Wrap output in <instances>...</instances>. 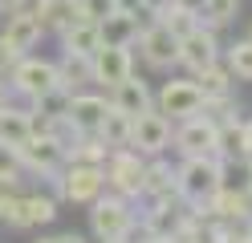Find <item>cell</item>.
Wrapping results in <instances>:
<instances>
[{
	"label": "cell",
	"mask_w": 252,
	"mask_h": 243,
	"mask_svg": "<svg viewBox=\"0 0 252 243\" xmlns=\"http://www.w3.org/2000/svg\"><path fill=\"white\" fill-rule=\"evenodd\" d=\"M175 187L187 203L208 207L212 194L224 187V166H220V158H187L175 170Z\"/></svg>",
	"instance_id": "1"
},
{
	"label": "cell",
	"mask_w": 252,
	"mask_h": 243,
	"mask_svg": "<svg viewBox=\"0 0 252 243\" xmlns=\"http://www.w3.org/2000/svg\"><path fill=\"white\" fill-rule=\"evenodd\" d=\"M143 154H134L130 146L122 150H110L106 162H102V174H106V187H114L122 199L126 194H143Z\"/></svg>",
	"instance_id": "2"
},
{
	"label": "cell",
	"mask_w": 252,
	"mask_h": 243,
	"mask_svg": "<svg viewBox=\"0 0 252 243\" xmlns=\"http://www.w3.org/2000/svg\"><path fill=\"white\" fill-rule=\"evenodd\" d=\"M90 219H94V231H98L102 243H118L130 235V227H134V215H130V207H126V199H94L90 203Z\"/></svg>",
	"instance_id": "3"
},
{
	"label": "cell",
	"mask_w": 252,
	"mask_h": 243,
	"mask_svg": "<svg viewBox=\"0 0 252 243\" xmlns=\"http://www.w3.org/2000/svg\"><path fill=\"white\" fill-rule=\"evenodd\" d=\"M175 142L187 158H216L220 150V126L208 113H195V118H183V126L175 130Z\"/></svg>",
	"instance_id": "4"
},
{
	"label": "cell",
	"mask_w": 252,
	"mask_h": 243,
	"mask_svg": "<svg viewBox=\"0 0 252 243\" xmlns=\"http://www.w3.org/2000/svg\"><path fill=\"white\" fill-rule=\"evenodd\" d=\"M171 146V118H163L159 109H147L130 118V150L134 154H163Z\"/></svg>",
	"instance_id": "5"
},
{
	"label": "cell",
	"mask_w": 252,
	"mask_h": 243,
	"mask_svg": "<svg viewBox=\"0 0 252 243\" xmlns=\"http://www.w3.org/2000/svg\"><path fill=\"white\" fill-rule=\"evenodd\" d=\"M8 77H12V89L25 93V97H41V93H49V89H57V85H61L57 65L37 61V57H21V61L8 69Z\"/></svg>",
	"instance_id": "6"
},
{
	"label": "cell",
	"mask_w": 252,
	"mask_h": 243,
	"mask_svg": "<svg viewBox=\"0 0 252 243\" xmlns=\"http://www.w3.org/2000/svg\"><path fill=\"white\" fill-rule=\"evenodd\" d=\"M57 174H61V194L69 203H94L102 194V187H106L102 166H90V162H69Z\"/></svg>",
	"instance_id": "7"
},
{
	"label": "cell",
	"mask_w": 252,
	"mask_h": 243,
	"mask_svg": "<svg viewBox=\"0 0 252 243\" xmlns=\"http://www.w3.org/2000/svg\"><path fill=\"white\" fill-rule=\"evenodd\" d=\"M130 73H134V57H130V49H122V45H102L98 53L90 57V81H98L106 89H114L118 81H126Z\"/></svg>",
	"instance_id": "8"
},
{
	"label": "cell",
	"mask_w": 252,
	"mask_h": 243,
	"mask_svg": "<svg viewBox=\"0 0 252 243\" xmlns=\"http://www.w3.org/2000/svg\"><path fill=\"white\" fill-rule=\"evenodd\" d=\"M203 109V93L195 81H167L163 93H159V113L171 122H183V118H195Z\"/></svg>",
	"instance_id": "9"
},
{
	"label": "cell",
	"mask_w": 252,
	"mask_h": 243,
	"mask_svg": "<svg viewBox=\"0 0 252 243\" xmlns=\"http://www.w3.org/2000/svg\"><path fill=\"white\" fill-rule=\"evenodd\" d=\"M41 32H45V28H41V21H37V12H33V8H17V12L4 16V32H0V41H4L8 53L25 57L29 49L41 41Z\"/></svg>",
	"instance_id": "10"
},
{
	"label": "cell",
	"mask_w": 252,
	"mask_h": 243,
	"mask_svg": "<svg viewBox=\"0 0 252 243\" xmlns=\"http://www.w3.org/2000/svg\"><path fill=\"white\" fill-rule=\"evenodd\" d=\"M216 61H220L216 28L199 25V28H191V32H187V37H179V65H187L191 73L208 69V65H216Z\"/></svg>",
	"instance_id": "11"
},
{
	"label": "cell",
	"mask_w": 252,
	"mask_h": 243,
	"mask_svg": "<svg viewBox=\"0 0 252 243\" xmlns=\"http://www.w3.org/2000/svg\"><path fill=\"white\" fill-rule=\"evenodd\" d=\"M138 45H143L147 65H155V69H171V65H179V37L171 28H163L159 21L138 32Z\"/></svg>",
	"instance_id": "12"
},
{
	"label": "cell",
	"mask_w": 252,
	"mask_h": 243,
	"mask_svg": "<svg viewBox=\"0 0 252 243\" xmlns=\"http://www.w3.org/2000/svg\"><path fill=\"white\" fill-rule=\"evenodd\" d=\"M17 154H21V166L37 174H57L65 166V150L57 138H29L25 146H17Z\"/></svg>",
	"instance_id": "13"
},
{
	"label": "cell",
	"mask_w": 252,
	"mask_h": 243,
	"mask_svg": "<svg viewBox=\"0 0 252 243\" xmlns=\"http://www.w3.org/2000/svg\"><path fill=\"white\" fill-rule=\"evenodd\" d=\"M106 109H110V102H106V97H98V93H69L65 122L77 130V134H98Z\"/></svg>",
	"instance_id": "14"
},
{
	"label": "cell",
	"mask_w": 252,
	"mask_h": 243,
	"mask_svg": "<svg viewBox=\"0 0 252 243\" xmlns=\"http://www.w3.org/2000/svg\"><path fill=\"white\" fill-rule=\"evenodd\" d=\"M110 106H114L118 113H126V118H138V113H147L151 109V89H147V81H138L134 73L118 81L114 89H110Z\"/></svg>",
	"instance_id": "15"
},
{
	"label": "cell",
	"mask_w": 252,
	"mask_h": 243,
	"mask_svg": "<svg viewBox=\"0 0 252 243\" xmlns=\"http://www.w3.org/2000/svg\"><path fill=\"white\" fill-rule=\"evenodd\" d=\"M187 223H191V215L171 203H155V211L147 215V235L151 239H183Z\"/></svg>",
	"instance_id": "16"
},
{
	"label": "cell",
	"mask_w": 252,
	"mask_h": 243,
	"mask_svg": "<svg viewBox=\"0 0 252 243\" xmlns=\"http://www.w3.org/2000/svg\"><path fill=\"white\" fill-rule=\"evenodd\" d=\"M138 21H134V12L130 8H114L106 16V21H98V37H102V45H122V49H130L134 41H138Z\"/></svg>",
	"instance_id": "17"
},
{
	"label": "cell",
	"mask_w": 252,
	"mask_h": 243,
	"mask_svg": "<svg viewBox=\"0 0 252 243\" xmlns=\"http://www.w3.org/2000/svg\"><path fill=\"white\" fill-rule=\"evenodd\" d=\"M143 194H151L155 203H171V199H179L175 170H171L167 162H151V166H143Z\"/></svg>",
	"instance_id": "18"
},
{
	"label": "cell",
	"mask_w": 252,
	"mask_h": 243,
	"mask_svg": "<svg viewBox=\"0 0 252 243\" xmlns=\"http://www.w3.org/2000/svg\"><path fill=\"white\" fill-rule=\"evenodd\" d=\"M41 28H53V32H65L73 21H82L77 16V0H37L33 4Z\"/></svg>",
	"instance_id": "19"
},
{
	"label": "cell",
	"mask_w": 252,
	"mask_h": 243,
	"mask_svg": "<svg viewBox=\"0 0 252 243\" xmlns=\"http://www.w3.org/2000/svg\"><path fill=\"white\" fill-rule=\"evenodd\" d=\"M195 85H199V93H203V102H220V97H232V69L228 65H208V69H199L195 77Z\"/></svg>",
	"instance_id": "20"
},
{
	"label": "cell",
	"mask_w": 252,
	"mask_h": 243,
	"mask_svg": "<svg viewBox=\"0 0 252 243\" xmlns=\"http://www.w3.org/2000/svg\"><path fill=\"white\" fill-rule=\"evenodd\" d=\"M61 37H65V53H77V57H94L102 49V37H98L94 21H73Z\"/></svg>",
	"instance_id": "21"
},
{
	"label": "cell",
	"mask_w": 252,
	"mask_h": 243,
	"mask_svg": "<svg viewBox=\"0 0 252 243\" xmlns=\"http://www.w3.org/2000/svg\"><path fill=\"white\" fill-rule=\"evenodd\" d=\"M29 138H33V130H29V109H12L4 106L0 109V146H25Z\"/></svg>",
	"instance_id": "22"
},
{
	"label": "cell",
	"mask_w": 252,
	"mask_h": 243,
	"mask_svg": "<svg viewBox=\"0 0 252 243\" xmlns=\"http://www.w3.org/2000/svg\"><path fill=\"white\" fill-rule=\"evenodd\" d=\"M159 25L171 28L175 37H187L191 28H199V12L191 4H175V0H163L159 4Z\"/></svg>",
	"instance_id": "23"
},
{
	"label": "cell",
	"mask_w": 252,
	"mask_h": 243,
	"mask_svg": "<svg viewBox=\"0 0 252 243\" xmlns=\"http://www.w3.org/2000/svg\"><path fill=\"white\" fill-rule=\"evenodd\" d=\"M98 142L106 146V150H122V146H130V118L110 106L106 118H102V126H98Z\"/></svg>",
	"instance_id": "24"
},
{
	"label": "cell",
	"mask_w": 252,
	"mask_h": 243,
	"mask_svg": "<svg viewBox=\"0 0 252 243\" xmlns=\"http://www.w3.org/2000/svg\"><path fill=\"white\" fill-rule=\"evenodd\" d=\"M236 4H240V0H199V4H195V12H199V25H208V28L228 25L232 16H236Z\"/></svg>",
	"instance_id": "25"
},
{
	"label": "cell",
	"mask_w": 252,
	"mask_h": 243,
	"mask_svg": "<svg viewBox=\"0 0 252 243\" xmlns=\"http://www.w3.org/2000/svg\"><path fill=\"white\" fill-rule=\"evenodd\" d=\"M57 77H61V85L73 93V85H86V81H90V57L65 53V57H61V65H57Z\"/></svg>",
	"instance_id": "26"
},
{
	"label": "cell",
	"mask_w": 252,
	"mask_h": 243,
	"mask_svg": "<svg viewBox=\"0 0 252 243\" xmlns=\"http://www.w3.org/2000/svg\"><path fill=\"white\" fill-rule=\"evenodd\" d=\"M25 215H29V227L53 223L57 219V199H53V194H29V199H25Z\"/></svg>",
	"instance_id": "27"
},
{
	"label": "cell",
	"mask_w": 252,
	"mask_h": 243,
	"mask_svg": "<svg viewBox=\"0 0 252 243\" xmlns=\"http://www.w3.org/2000/svg\"><path fill=\"white\" fill-rule=\"evenodd\" d=\"M0 223H4V227H29V215H25V199H21V194L0 190Z\"/></svg>",
	"instance_id": "28"
},
{
	"label": "cell",
	"mask_w": 252,
	"mask_h": 243,
	"mask_svg": "<svg viewBox=\"0 0 252 243\" xmlns=\"http://www.w3.org/2000/svg\"><path fill=\"white\" fill-rule=\"evenodd\" d=\"M228 69H232V77L252 81V41H236L228 49Z\"/></svg>",
	"instance_id": "29"
},
{
	"label": "cell",
	"mask_w": 252,
	"mask_h": 243,
	"mask_svg": "<svg viewBox=\"0 0 252 243\" xmlns=\"http://www.w3.org/2000/svg\"><path fill=\"white\" fill-rule=\"evenodd\" d=\"M114 8H122V0H77V16H82V21H106L110 12Z\"/></svg>",
	"instance_id": "30"
},
{
	"label": "cell",
	"mask_w": 252,
	"mask_h": 243,
	"mask_svg": "<svg viewBox=\"0 0 252 243\" xmlns=\"http://www.w3.org/2000/svg\"><path fill=\"white\" fill-rule=\"evenodd\" d=\"M21 154L12 150V146H0V187H12L21 178Z\"/></svg>",
	"instance_id": "31"
},
{
	"label": "cell",
	"mask_w": 252,
	"mask_h": 243,
	"mask_svg": "<svg viewBox=\"0 0 252 243\" xmlns=\"http://www.w3.org/2000/svg\"><path fill=\"white\" fill-rule=\"evenodd\" d=\"M17 61H21V57H17V53H8V49H4V41H0V77H4Z\"/></svg>",
	"instance_id": "32"
},
{
	"label": "cell",
	"mask_w": 252,
	"mask_h": 243,
	"mask_svg": "<svg viewBox=\"0 0 252 243\" xmlns=\"http://www.w3.org/2000/svg\"><path fill=\"white\" fill-rule=\"evenodd\" d=\"M17 8H25V0H0V12H4V16L17 12Z\"/></svg>",
	"instance_id": "33"
},
{
	"label": "cell",
	"mask_w": 252,
	"mask_h": 243,
	"mask_svg": "<svg viewBox=\"0 0 252 243\" xmlns=\"http://www.w3.org/2000/svg\"><path fill=\"white\" fill-rule=\"evenodd\" d=\"M4 106H8V81L0 77V109H4Z\"/></svg>",
	"instance_id": "34"
},
{
	"label": "cell",
	"mask_w": 252,
	"mask_h": 243,
	"mask_svg": "<svg viewBox=\"0 0 252 243\" xmlns=\"http://www.w3.org/2000/svg\"><path fill=\"white\" fill-rule=\"evenodd\" d=\"M57 243H86V239H82V235H73V231H69V235H61Z\"/></svg>",
	"instance_id": "35"
},
{
	"label": "cell",
	"mask_w": 252,
	"mask_h": 243,
	"mask_svg": "<svg viewBox=\"0 0 252 243\" xmlns=\"http://www.w3.org/2000/svg\"><path fill=\"white\" fill-rule=\"evenodd\" d=\"M244 190H248V194H252V162H248V187H244Z\"/></svg>",
	"instance_id": "36"
},
{
	"label": "cell",
	"mask_w": 252,
	"mask_h": 243,
	"mask_svg": "<svg viewBox=\"0 0 252 243\" xmlns=\"http://www.w3.org/2000/svg\"><path fill=\"white\" fill-rule=\"evenodd\" d=\"M41 243H57V239H41Z\"/></svg>",
	"instance_id": "37"
},
{
	"label": "cell",
	"mask_w": 252,
	"mask_h": 243,
	"mask_svg": "<svg viewBox=\"0 0 252 243\" xmlns=\"http://www.w3.org/2000/svg\"><path fill=\"white\" fill-rule=\"evenodd\" d=\"M248 41H252V32H248Z\"/></svg>",
	"instance_id": "38"
},
{
	"label": "cell",
	"mask_w": 252,
	"mask_h": 243,
	"mask_svg": "<svg viewBox=\"0 0 252 243\" xmlns=\"http://www.w3.org/2000/svg\"><path fill=\"white\" fill-rule=\"evenodd\" d=\"M118 243H126V239H118Z\"/></svg>",
	"instance_id": "39"
}]
</instances>
